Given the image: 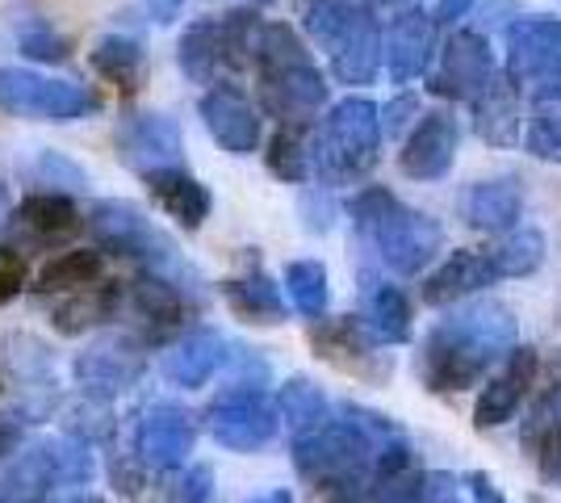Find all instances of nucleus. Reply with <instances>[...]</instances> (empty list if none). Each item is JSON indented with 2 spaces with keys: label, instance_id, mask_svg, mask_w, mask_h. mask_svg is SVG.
Wrapping results in <instances>:
<instances>
[{
  "label": "nucleus",
  "instance_id": "9d476101",
  "mask_svg": "<svg viewBox=\"0 0 561 503\" xmlns=\"http://www.w3.org/2000/svg\"><path fill=\"white\" fill-rule=\"evenodd\" d=\"M0 105L30 122H80L101 114V93L76 80L0 68Z\"/></svg>",
  "mask_w": 561,
  "mask_h": 503
},
{
  "label": "nucleus",
  "instance_id": "1a4fd4ad",
  "mask_svg": "<svg viewBox=\"0 0 561 503\" xmlns=\"http://www.w3.org/2000/svg\"><path fill=\"white\" fill-rule=\"evenodd\" d=\"M206 432L231 454H260L280 432L277 399H268V390L260 382L227 386L206 408Z\"/></svg>",
  "mask_w": 561,
  "mask_h": 503
},
{
  "label": "nucleus",
  "instance_id": "f03ea898",
  "mask_svg": "<svg viewBox=\"0 0 561 503\" xmlns=\"http://www.w3.org/2000/svg\"><path fill=\"white\" fill-rule=\"evenodd\" d=\"M519 340L515 311L499 298L453 302L448 315L427 332L420 353V378L432 395H466L507 357Z\"/></svg>",
  "mask_w": 561,
  "mask_h": 503
},
{
  "label": "nucleus",
  "instance_id": "5701e85b",
  "mask_svg": "<svg viewBox=\"0 0 561 503\" xmlns=\"http://www.w3.org/2000/svg\"><path fill=\"white\" fill-rule=\"evenodd\" d=\"M491 286H499V268H494L491 252L486 248H461L427 277L423 302L427 307H453V302H466V298Z\"/></svg>",
  "mask_w": 561,
  "mask_h": 503
},
{
  "label": "nucleus",
  "instance_id": "4468645a",
  "mask_svg": "<svg viewBox=\"0 0 561 503\" xmlns=\"http://www.w3.org/2000/svg\"><path fill=\"white\" fill-rule=\"evenodd\" d=\"M122 302L135 315V332L147 344H160L172 332L185 328V319L197 311V298H188L185 289L168 286L160 277L142 273L135 286H122Z\"/></svg>",
  "mask_w": 561,
  "mask_h": 503
},
{
  "label": "nucleus",
  "instance_id": "aec40b11",
  "mask_svg": "<svg viewBox=\"0 0 561 503\" xmlns=\"http://www.w3.org/2000/svg\"><path fill=\"white\" fill-rule=\"evenodd\" d=\"M457 144H461V126L448 110H432L420 126H411L398 164L411 181H440L457 160Z\"/></svg>",
  "mask_w": 561,
  "mask_h": 503
},
{
  "label": "nucleus",
  "instance_id": "4c0bfd02",
  "mask_svg": "<svg viewBox=\"0 0 561 503\" xmlns=\"http://www.w3.org/2000/svg\"><path fill=\"white\" fill-rule=\"evenodd\" d=\"M264 164L289 185L310 181V126H277V135L268 139V151H264Z\"/></svg>",
  "mask_w": 561,
  "mask_h": 503
},
{
  "label": "nucleus",
  "instance_id": "e433bc0d",
  "mask_svg": "<svg viewBox=\"0 0 561 503\" xmlns=\"http://www.w3.org/2000/svg\"><path fill=\"white\" fill-rule=\"evenodd\" d=\"M277 415L280 424L294 432H310L314 424H323L331 415V399L310 382V378H289V382L277 390Z\"/></svg>",
  "mask_w": 561,
  "mask_h": 503
},
{
  "label": "nucleus",
  "instance_id": "7c9ffc66",
  "mask_svg": "<svg viewBox=\"0 0 561 503\" xmlns=\"http://www.w3.org/2000/svg\"><path fill=\"white\" fill-rule=\"evenodd\" d=\"M117 311H122V282H93V286L68 289V298L50 311L55 315L50 323H55V332L80 335L117 319Z\"/></svg>",
  "mask_w": 561,
  "mask_h": 503
},
{
  "label": "nucleus",
  "instance_id": "8fccbe9b",
  "mask_svg": "<svg viewBox=\"0 0 561 503\" xmlns=\"http://www.w3.org/2000/svg\"><path fill=\"white\" fill-rule=\"evenodd\" d=\"M466 487L473 491V500H478V503H507V500H503V491L491 482V475H482V470H473V475L466 479Z\"/></svg>",
  "mask_w": 561,
  "mask_h": 503
},
{
  "label": "nucleus",
  "instance_id": "6e6d98bb",
  "mask_svg": "<svg viewBox=\"0 0 561 503\" xmlns=\"http://www.w3.org/2000/svg\"><path fill=\"white\" fill-rule=\"evenodd\" d=\"M0 218H4V190H0Z\"/></svg>",
  "mask_w": 561,
  "mask_h": 503
},
{
  "label": "nucleus",
  "instance_id": "4d7b16f0",
  "mask_svg": "<svg viewBox=\"0 0 561 503\" xmlns=\"http://www.w3.org/2000/svg\"><path fill=\"white\" fill-rule=\"evenodd\" d=\"M248 4H264V0H248Z\"/></svg>",
  "mask_w": 561,
  "mask_h": 503
},
{
  "label": "nucleus",
  "instance_id": "72a5a7b5",
  "mask_svg": "<svg viewBox=\"0 0 561 503\" xmlns=\"http://www.w3.org/2000/svg\"><path fill=\"white\" fill-rule=\"evenodd\" d=\"M524 147H528V156H537V160L561 164V84L533 93Z\"/></svg>",
  "mask_w": 561,
  "mask_h": 503
},
{
  "label": "nucleus",
  "instance_id": "2eb2a0df",
  "mask_svg": "<svg viewBox=\"0 0 561 503\" xmlns=\"http://www.w3.org/2000/svg\"><path fill=\"white\" fill-rule=\"evenodd\" d=\"M494 76V55L486 34L461 30L440 47V68L432 72V93L448 101H473Z\"/></svg>",
  "mask_w": 561,
  "mask_h": 503
},
{
  "label": "nucleus",
  "instance_id": "79ce46f5",
  "mask_svg": "<svg viewBox=\"0 0 561 503\" xmlns=\"http://www.w3.org/2000/svg\"><path fill=\"white\" fill-rule=\"evenodd\" d=\"M25 286H30V261L18 243H4L0 248V302H13Z\"/></svg>",
  "mask_w": 561,
  "mask_h": 503
},
{
  "label": "nucleus",
  "instance_id": "de8ad7c7",
  "mask_svg": "<svg viewBox=\"0 0 561 503\" xmlns=\"http://www.w3.org/2000/svg\"><path fill=\"white\" fill-rule=\"evenodd\" d=\"M22 445H25V415L22 411H0V461H9Z\"/></svg>",
  "mask_w": 561,
  "mask_h": 503
},
{
  "label": "nucleus",
  "instance_id": "09e8293b",
  "mask_svg": "<svg viewBox=\"0 0 561 503\" xmlns=\"http://www.w3.org/2000/svg\"><path fill=\"white\" fill-rule=\"evenodd\" d=\"M478 0H436V13H432V22L436 25H453L469 18V9H473Z\"/></svg>",
  "mask_w": 561,
  "mask_h": 503
},
{
  "label": "nucleus",
  "instance_id": "c85d7f7f",
  "mask_svg": "<svg viewBox=\"0 0 561 503\" xmlns=\"http://www.w3.org/2000/svg\"><path fill=\"white\" fill-rule=\"evenodd\" d=\"M473 126L491 147H515L519 139V89L512 76L494 72L486 89L473 96Z\"/></svg>",
  "mask_w": 561,
  "mask_h": 503
},
{
  "label": "nucleus",
  "instance_id": "ea45409f",
  "mask_svg": "<svg viewBox=\"0 0 561 503\" xmlns=\"http://www.w3.org/2000/svg\"><path fill=\"white\" fill-rule=\"evenodd\" d=\"M222 25V55H227V72H248L256 68V50L264 22L256 18V9H234L227 18H218Z\"/></svg>",
  "mask_w": 561,
  "mask_h": 503
},
{
  "label": "nucleus",
  "instance_id": "3c124183",
  "mask_svg": "<svg viewBox=\"0 0 561 503\" xmlns=\"http://www.w3.org/2000/svg\"><path fill=\"white\" fill-rule=\"evenodd\" d=\"M415 4H420V0H360V9H369L374 18H386V22H390L394 13H402V9H415Z\"/></svg>",
  "mask_w": 561,
  "mask_h": 503
},
{
  "label": "nucleus",
  "instance_id": "603ef678",
  "mask_svg": "<svg viewBox=\"0 0 561 503\" xmlns=\"http://www.w3.org/2000/svg\"><path fill=\"white\" fill-rule=\"evenodd\" d=\"M147 9H151L156 22H172L181 13V0H147Z\"/></svg>",
  "mask_w": 561,
  "mask_h": 503
},
{
  "label": "nucleus",
  "instance_id": "f257e3e1",
  "mask_svg": "<svg viewBox=\"0 0 561 503\" xmlns=\"http://www.w3.org/2000/svg\"><path fill=\"white\" fill-rule=\"evenodd\" d=\"M411 466H420L411 436L360 403H331L323 424L294 436V470L323 503H356L374 482L407 475Z\"/></svg>",
  "mask_w": 561,
  "mask_h": 503
},
{
  "label": "nucleus",
  "instance_id": "a878e982",
  "mask_svg": "<svg viewBox=\"0 0 561 503\" xmlns=\"http://www.w3.org/2000/svg\"><path fill=\"white\" fill-rule=\"evenodd\" d=\"M142 185L156 197V206H160L168 218H176L185 231H202V222L210 218V206H214L210 190H206L197 176H188L185 164L151 168V172H142Z\"/></svg>",
  "mask_w": 561,
  "mask_h": 503
},
{
  "label": "nucleus",
  "instance_id": "ddd939ff",
  "mask_svg": "<svg viewBox=\"0 0 561 503\" xmlns=\"http://www.w3.org/2000/svg\"><path fill=\"white\" fill-rule=\"evenodd\" d=\"M135 445L151 470H176V466H185L197 445V415L181 403H151L139 415Z\"/></svg>",
  "mask_w": 561,
  "mask_h": 503
},
{
  "label": "nucleus",
  "instance_id": "0eeeda50",
  "mask_svg": "<svg viewBox=\"0 0 561 503\" xmlns=\"http://www.w3.org/2000/svg\"><path fill=\"white\" fill-rule=\"evenodd\" d=\"M93 479L96 457L84 436H43L0 470V503H43L55 491L89 487Z\"/></svg>",
  "mask_w": 561,
  "mask_h": 503
},
{
  "label": "nucleus",
  "instance_id": "864d4df0",
  "mask_svg": "<svg viewBox=\"0 0 561 503\" xmlns=\"http://www.w3.org/2000/svg\"><path fill=\"white\" fill-rule=\"evenodd\" d=\"M43 503H105V500H101V495H93V491H76V487H71V491H64V495L55 491V495H50V500H43Z\"/></svg>",
  "mask_w": 561,
  "mask_h": 503
},
{
  "label": "nucleus",
  "instance_id": "412c9836",
  "mask_svg": "<svg viewBox=\"0 0 561 503\" xmlns=\"http://www.w3.org/2000/svg\"><path fill=\"white\" fill-rule=\"evenodd\" d=\"M202 118L214 144L231 156H248L260 147V114L234 84H210L202 96Z\"/></svg>",
  "mask_w": 561,
  "mask_h": 503
},
{
  "label": "nucleus",
  "instance_id": "a211bd4d",
  "mask_svg": "<svg viewBox=\"0 0 561 503\" xmlns=\"http://www.w3.org/2000/svg\"><path fill=\"white\" fill-rule=\"evenodd\" d=\"M381 55H386V72L394 84H411L432 68L436 55V22L415 9H402L386 22V38H381Z\"/></svg>",
  "mask_w": 561,
  "mask_h": 503
},
{
  "label": "nucleus",
  "instance_id": "a19ab883",
  "mask_svg": "<svg viewBox=\"0 0 561 503\" xmlns=\"http://www.w3.org/2000/svg\"><path fill=\"white\" fill-rule=\"evenodd\" d=\"M22 55L30 59H43V64H59L68 59V38L47 22H34L22 30Z\"/></svg>",
  "mask_w": 561,
  "mask_h": 503
},
{
  "label": "nucleus",
  "instance_id": "13d9d810",
  "mask_svg": "<svg viewBox=\"0 0 561 503\" xmlns=\"http://www.w3.org/2000/svg\"><path fill=\"white\" fill-rule=\"evenodd\" d=\"M0 390H4V378H0Z\"/></svg>",
  "mask_w": 561,
  "mask_h": 503
},
{
  "label": "nucleus",
  "instance_id": "c9c22d12",
  "mask_svg": "<svg viewBox=\"0 0 561 503\" xmlns=\"http://www.w3.org/2000/svg\"><path fill=\"white\" fill-rule=\"evenodd\" d=\"M486 252H491L494 268H499V282L528 277L545 261V236L533 231V227H512V231H503L494 243H486Z\"/></svg>",
  "mask_w": 561,
  "mask_h": 503
},
{
  "label": "nucleus",
  "instance_id": "49530a36",
  "mask_svg": "<svg viewBox=\"0 0 561 503\" xmlns=\"http://www.w3.org/2000/svg\"><path fill=\"white\" fill-rule=\"evenodd\" d=\"M38 172L47 176V185H71V190H84V172L71 164V160H64V156H55V151L43 156Z\"/></svg>",
  "mask_w": 561,
  "mask_h": 503
},
{
  "label": "nucleus",
  "instance_id": "2f4dec72",
  "mask_svg": "<svg viewBox=\"0 0 561 503\" xmlns=\"http://www.w3.org/2000/svg\"><path fill=\"white\" fill-rule=\"evenodd\" d=\"M181 72L193 84H222L227 76V55H222V25L206 18L193 22L181 38Z\"/></svg>",
  "mask_w": 561,
  "mask_h": 503
},
{
  "label": "nucleus",
  "instance_id": "b1692460",
  "mask_svg": "<svg viewBox=\"0 0 561 503\" xmlns=\"http://www.w3.org/2000/svg\"><path fill=\"white\" fill-rule=\"evenodd\" d=\"M461 218L473 231L503 236L519 227L524 218V181L519 176H494V181H473L461 193Z\"/></svg>",
  "mask_w": 561,
  "mask_h": 503
},
{
  "label": "nucleus",
  "instance_id": "9b49d317",
  "mask_svg": "<svg viewBox=\"0 0 561 503\" xmlns=\"http://www.w3.org/2000/svg\"><path fill=\"white\" fill-rule=\"evenodd\" d=\"M507 76L515 89H553L561 84V22L553 18H524L507 30Z\"/></svg>",
  "mask_w": 561,
  "mask_h": 503
},
{
  "label": "nucleus",
  "instance_id": "bb28decb",
  "mask_svg": "<svg viewBox=\"0 0 561 503\" xmlns=\"http://www.w3.org/2000/svg\"><path fill=\"white\" fill-rule=\"evenodd\" d=\"M80 227H84V218L68 193H30L13 215V231L38 248H59L71 236H80Z\"/></svg>",
  "mask_w": 561,
  "mask_h": 503
},
{
  "label": "nucleus",
  "instance_id": "393cba45",
  "mask_svg": "<svg viewBox=\"0 0 561 503\" xmlns=\"http://www.w3.org/2000/svg\"><path fill=\"white\" fill-rule=\"evenodd\" d=\"M519 445L537 461L540 479L561 487V378H553L549 390H540L528 420L519 424Z\"/></svg>",
  "mask_w": 561,
  "mask_h": 503
},
{
  "label": "nucleus",
  "instance_id": "58836bf2",
  "mask_svg": "<svg viewBox=\"0 0 561 503\" xmlns=\"http://www.w3.org/2000/svg\"><path fill=\"white\" fill-rule=\"evenodd\" d=\"M285 289H289V302L298 307V315H306V319L328 315L331 277L323 261H294L285 268Z\"/></svg>",
  "mask_w": 561,
  "mask_h": 503
},
{
  "label": "nucleus",
  "instance_id": "7ed1b4c3",
  "mask_svg": "<svg viewBox=\"0 0 561 503\" xmlns=\"http://www.w3.org/2000/svg\"><path fill=\"white\" fill-rule=\"evenodd\" d=\"M348 218L356 240L398 277L423 273L445 248V231H440L436 218L402 206L394 193L381 190V185H369V190L356 193L348 202Z\"/></svg>",
  "mask_w": 561,
  "mask_h": 503
},
{
  "label": "nucleus",
  "instance_id": "6e6552de",
  "mask_svg": "<svg viewBox=\"0 0 561 503\" xmlns=\"http://www.w3.org/2000/svg\"><path fill=\"white\" fill-rule=\"evenodd\" d=\"M306 30L328 50L331 72L344 84H374L381 68V25L369 9L352 0H310Z\"/></svg>",
  "mask_w": 561,
  "mask_h": 503
},
{
  "label": "nucleus",
  "instance_id": "f3484780",
  "mask_svg": "<svg viewBox=\"0 0 561 503\" xmlns=\"http://www.w3.org/2000/svg\"><path fill=\"white\" fill-rule=\"evenodd\" d=\"M117 156L122 164L135 172H151V168H176L185 164V139L181 126L164 114H135L117 126Z\"/></svg>",
  "mask_w": 561,
  "mask_h": 503
},
{
  "label": "nucleus",
  "instance_id": "cd10ccee",
  "mask_svg": "<svg viewBox=\"0 0 561 503\" xmlns=\"http://www.w3.org/2000/svg\"><path fill=\"white\" fill-rule=\"evenodd\" d=\"M139 374L142 357L130 344H96L84 357H76V382L84 386V395L96 403H110L114 395L130 390Z\"/></svg>",
  "mask_w": 561,
  "mask_h": 503
},
{
  "label": "nucleus",
  "instance_id": "c756f323",
  "mask_svg": "<svg viewBox=\"0 0 561 503\" xmlns=\"http://www.w3.org/2000/svg\"><path fill=\"white\" fill-rule=\"evenodd\" d=\"M222 298H227V307H231L239 319H248V323H260V328H273V323H285V298H280V286L260 268L252 264L248 273H239V277H227L222 282Z\"/></svg>",
  "mask_w": 561,
  "mask_h": 503
},
{
  "label": "nucleus",
  "instance_id": "dca6fc26",
  "mask_svg": "<svg viewBox=\"0 0 561 503\" xmlns=\"http://www.w3.org/2000/svg\"><path fill=\"white\" fill-rule=\"evenodd\" d=\"M310 344H314V353L323 361H331L335 369H344V374H356V378H381V374H390V361L381 357L374 335L360 328V319L356 315H344V319H314V332H310Z\"/></svg>",
  "mask_w": 561,
  "mask_h": 503
},
{
  "label": "nucleus",
  "instance_id": "c03bdc74",
  "mask_svg": "<svg viewBox=\"0 0 561 503\" xmlns=\"http://www.w3.org/2000/svg\"><path fill=\"white\" fill-rule=\"evenodd\" d=\"M411 503H466V500H461V491H457V479H453V475L423 470V479H420V487H415Z\"/></svg>",
  "mask_w": 561,
  "mask_h": 503
},
{
  "label": "nucleus",
  "instance_id": "6ab92c4d",
  "mask_svg": "<svg viewBox=\"0 0 561 503\" xmlns=\"http://www.w3.org/2000/svg\"><path fill=\"white\" fill-rule=\"evenodd\" d=\"M356 319L360 328L374 335L381 348H394V344H407L411 340V298L407 289L394 286L390 277L381 273H360V289H356Z\"/></svg>",
  "mask_w": 561,
  "mask_h": 503
},
{
  "label": "nucleus",
  "instance_id": "37998d69",
  "mask_svg": "<svg viewBox=\"0 0 561 503\" xmlns=\"http://www.w3.org/2000/svg\"><path fill=\"white\" fill-rule=\"evenodd\" d=\"M415 114H420V96H415V93L394 96L386 110H377V122H381V139H386V135H402V130L415 122Z\"/></svg>",
  "mask_w": 561,
  "mask_h": 503
},
{
  "label": "nucleus",
  "instance_id": "f8f14e48",
  "mask_svg": "<svg viewBox=\"0 0 561 503\" xmlns=\"http://www.w3.org/2000/svg\"><path fill=\"white\" fill-rule=\"evenodd\" d=\"M540 374V353L528 344H515L507 357L499 361V374L482 386L478 395V408H473V424L478 428H503L512 424L515 411L524 408V399L533 395Z\"/></svg>",
  "mask_w": 561,
  "mask_h": 503
},
{
  "label": "nucleus",
  "instance_id": "a18cd8bd",
  "mask_svg": "<svg viewBox=\"0 0 561 503\" xmlns=\"http://www.w3.org/2000/svg\"><path fill=\"white\" fill-rule=\"evenodd\" d=\"M181 503H214V470L210 466H193L181 479Z\"/></svg>",
  "mask_w": 561,
  "mask_h": 503
},
{
  "label": "nucleus",
  "instance_id": "20e7f679",
  "mask_svg": "<svg viewBox=\"0 0 561 503\" xmlns=\"http://www.w3.org/2000/svg\"><path fill=\"white\" fill-rule=\"evenodd\" d=\"M260 105L280 126H314L328 105V80L289 25H264L256 50Z\"/></svg>",
  "mask_w": 561,
  "mask_h": 503
},
{
  "label": "nucleus",
  "instance_id": "4be33fe9",
  "mask_svg": "<svg viewBox=\"0 0 561 503\" xmlns=\"http://www.w3.org/2000/svg\"><path fill=\"white\" fill-rule=\"evenodd\" d=\"M234 353H239V344H231L227 335L214 332V328H202V332L181 335V340L168 348L164 374H168V382L185 386V390H197V386L210 382L214 374L231 369Z\"/></svg>",
  "mask_w": 561,
  "mask_h": 503
},
{
  "label": "nucleus",
  "instance_id": "bf43d9fd",
  "mask_svg": "<svg viewBox=\"0 0 561 503\" xmlns=\"http://www.w3.org/2000/svg\"><path fill=\"white\" fill-rule=\"evenodd\" d=\"M306 4H310V0H306Z\"/></svg>",
  "mask_w": 561,
  "mask_h": 503
},
{
  "label": "nucleus",
  "instance_id": "473e14b6",
  "mask_svg": "<svg viewBox=\"0 0 561 503\" xmlns=\"http://www.w3.org/2000/svg\"><path fill=\"white\" fill-rule=\"evenodd\" d=\"M105 277V252L96 248H71L50 256L38 273H34V294H68V289L93 286Z\"/></svg>",
  "mask_w": 561,
  "mask_h": 503
},
{
  "label": "nucleus",
  "instance_id": "5fc2aeb1",
  "mask_svg": "<svg viewBox=\"0 0 561 503\" xmlns=\"http://www.w3.org/2000/svg\"><path fill=\"white\" fill-rule=\"evenodd\" d=\"M248 503H294V495H289V491H268V495H256V500H248Z\"/></svg>",
  "mask_w": 561,
  "mask_h": 503
},
{
  "label": "nucleus",
  "instance_id": "f704fd0d",
  "mask_svg": "<svg viewBox=\"0 0 561 503\" xmlns=\"http://www.w3.org/2000/svg\"><path fill=\"white\" fill-rule=\"evenodd\" d=\"M93 68L101 72V80H110L122 93H135L142 84V68H147V55L135 38H122V34H110L101 38L93 50Z\"/></svg>",
  "mask_w": 561,
  "mask_h": 503
},
{
  "label": "nucleus",
  "instance_id": "423d86ee",
  "mask_svg": "<svg viewBox=\"0 0 561 503\" xmlns=\"http://www.w3.org/2000/svg\"><path fill=\"white\" fill-rule=\"evenodd\" d=\"M381 156V122L377 105L365 96H348L331 105V114L310 135V172L319 185H356L374 172Z\"/></svg>",
  "mask_w": 561,
  "mask_h": 503
},
{
  "label": "nucleus",
  "instance_id": "39448f33",
  "mask_svg": "<svg viewBox=\"0 0 561 503\" xmlns=\"http://www.w3.org/2000/svg\"><path fill=\"white\" fill-rule=\"evenodd\" d=\"M89 227H93V236L101 240L105 252L135 261L142 273L160 277V282H168V286L185 289L188 298H197V302H202V294H206V289H202L197 268L185 261V252L168 240L164 231L142 215L139 206H130V202H96Z\"/></svg>",
  "mask_w": 561,
  "mask_h": 503
}]
</instances>
